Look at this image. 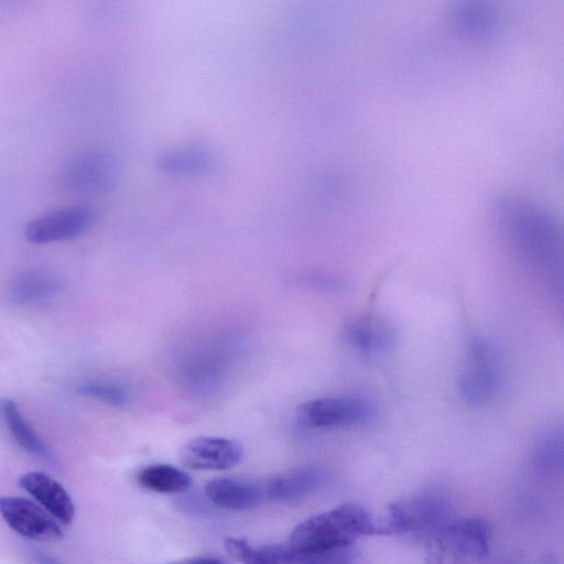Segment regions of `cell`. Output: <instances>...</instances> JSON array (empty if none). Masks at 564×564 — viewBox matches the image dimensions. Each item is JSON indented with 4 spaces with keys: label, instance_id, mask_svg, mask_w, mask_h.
<instances>
[{
    "label": "cell",
    "instance_id": "cell-1",
    "mask_svg": "<svg viewBox=\"0 0 564 564\" xmlns=\"http://www.w3.org/2000/svg\"><path fill=\"white\" fill-rule=\"evenodd\" d=\"M494 217L511 248L550 294L563 299V231L544 206L507 194L494 203Z\"/></svg>",
    "mask_w": 564,
    "mask_h": 564
},
{
    "label": "cell",
    "instance_id": "cell-2",
    "mask_svg": "<svg viewBox=\"0 0 564 564\" xmlns=\"http://www.w3.org/2000/svg\"><path fill=\"white\" fill-rule=\"evenodd\" d=\"M378 533L370 511L357 502L339 505L297 524L289 544L302 552L318 553L354 546L364 536Z\"/></svg>",
    "mask_w": 564,
    "mask_h": 564
},
{
    "label": "cell",
    "instance_id": "cell-3",
    "mask_svg": "<svg viewBox=\"0 0 564 564\" xmlns=\"http://www.w3.org/2000/svg\"><path fill=\"white\" fill-rule=\"evenodd\" d=\"M454 519L448 499L438 491H423L389 506L378 533L425 543Z\"/></svg>",
    "mask_w": 564,
    "mask_h": 564
},
{
    "label": "cell",
    "instance_id": "cell-4",
    "mask_svg": "<svg viewBox=\"0 0 564 564\" xmlns=\"http://www.w3.org/2000/svg\"><path fill=\"white\" fill-rule=\"evenodd\" d=\"M425 544L426 564L478 562L489 553L490 528L481 518H454Z\"/></svg>",
    "mask_w": 564,
    "mask_h": 564
},
{
    "label": "cell",
    "instance_id": "cell-5",
    "mask_svg": "<svg viewBox=\"0 0 564 564\" xmlns=\"http://www.w3.org/2000/svg\"><path fill=\"white\" fill-rule=\"evenodd\" d=\"M501 366L492 345L481 336H471L466 346L458 391L469 404L481 405L495 398L501 386Z\"/></svg>",
    "mask_w": 564,
    "mask_h": 564
},
{
    "label": "cell",
    "instance_id": "cell-6",
    "mask_svg": "<svg viewBox=\"0 0 564 564\" xmlns=\"http://www.w3.org/2000/svg\"><path fill=\"white\" fill-rule=\"evenodd\" d=\"M227 552L242 564H355L357 552L354 546L310 553L290 544H253L243 539L225 540Z\"/></svg>",
    "mask_w": 564,
    "mask_h": 564
},
{
    "label": "cell",
    "instance_id": "cell-7",
    "mask_svg": "<svg viewBox=\"0 0 564 564\" xmlns=\"http://www.w3.org/2000/svg\"><path fill=\"white\" fill-rule=\"evenodd\" d=\"M375 405L359 397L317 398L300 404L295 417L307 429H338L362 425L376 416Z\"/></svg>",
    "mask_w": 564,
    "mask_h": 564
},
{
    "label": "cell",
    "instance_id": "cell-8",
    "mask_svg": "<svg viewBox=\"0 0 564 564\" xmlns=\"http://www.w3.org/2000/svg\"><path fill=\"white\" fill-rule=\"evenodd\" d=\"M0 514L13 531L30 540L50 542L63 536L59 524L29 499L1 496Z\"/></svg>",
    "mask_w": 564,
    "mask_h": 564
},
{
    "label": "cell",
    "instance_id": "cell-9",
    "mask_svg": "<svg viewBox=\"0 0 564 564\" xmlns=\"http://www.w3.org/2000/svg\"><path fill=\"white\" fill-rule=\"evenodd\" d=\"M90 208L75 205L45 213L31 220L24 230L25 238L36 245L75 238L91 225Z\"/></svg>",
    "mask_w": 564,
    "mask_h": 564
},
{
    "label": "cell",
    "instance_id": "cell-10",
    "mask_svg": "<svg viewBox=\"0 0 564 564\" xmlns=\"http://www.w3.org/2000/svg\"><path fill=\"white\" fill-rule=\"evenodd\" d=\"M242 447L232 440L199 436L188 441L180 449L183 465L197 470H225L242 458Z\"/></svg>",
    "mask_w": 564,
    "mask_h": 564
},
{
    "label": "cell",
    "instance_id": "cell-11",
    "mask_svg": "<svg viewBox=\"0 0 564 564\" xmlns=\"http://www.w3.org/2000/svg\"><path fill=\"white\" fill-rule=\"evenodd\" d=\"M19 485L61 523H72L75 514L74 503L57 480L42 471H29L19 478Z\"/></svg>",
    "mask_w": 564,
    "mask_h": 564
},
{
    "label": "cell",
    "instance_id": "cell-12",
    "mask_svg": "<svg viewBox=\"0 0 564 564\" xmlns=\"http://www.w3.org/2000/svg\"><path fill=\"white\" fill-rule=\"evenodd\" d=\"M348 344L365 355H381L390 350L397 339L394 327L376 316H359L348 322L344 329Z\"/></svg>",
    "mask_w": 564,
    "mask_h": 564
},
{
    "label": "cell",
    "instance_id": "cell-13",
    "mask_svg": "<svg viewBox=\"0 0 564 564\" xmlns=\"http://www.w3.org/2000/svg\"><path fill=\"white\" fill-rule=\"evenodd\" d=\"M326 475L316 467H303L269 479L263 487L264 497L278 502H297L317 491Z\"/></svg>",
    "mask_w": 564,
    "mask_h": 564
},
{
    "label": "cell",
    "instance_id": "cell-14",
    "mask_svg": "<svg viewBox=\"0 0 564 564\" xmlns=\"http://www.w3.org/2000/svg\"><path fill=\"white\" fill-rule=\"evenodd\" d=\"M110 164L99 153L86 152L73 155L61 167L63 185L78 191L96 189L108 183Z\"/></svg>",
    "mask_w": 564,
    "mask_h": 564
},
{
    "label": "cell",
    "instance_id": "cell-15",
    "mask_svg": "<svg viewBox=\"0 0 564 564\" xmlns=\"http://www.w3.org/2000/svg\"><path fill=\"white\" fill-rule=\"evenodd\" d=\"M58 279L43 270H25L12 276L4 289L6 301L15 306L39 303L58 293Z\"/></svg>",
    "mask_w": 564,
    "mask_h": 564
},
{
    "label": "cell",
    "instance_id": "cell-16",
    "mask_svg": "<svg viewBox=\"0 0 564 564\" xmlns=\"http://www.w3.org/2000/svg\"><path fill=\"white\" fill-rule=\"evenodd\" d=\"M208 500L226 510H249L264 498L262 485L230 478H214L205 486Z\"/></svg>",
    "mask_w": 564,
    "mask_h": 564
},
{
    "label": "cell",
    "instance_id": "cell-17",
    "mask_svg": "<svg viewBox=\"0 0 564 564\" xmlns=\"http://www.w3.org/2000/svg\"><path fill=\"white\" fill-rule=\"evenodd\" d=\"M0 416L15 442L29 454L52 462V454L15 402L8 398L0 399Z\"/></svg>",
    "mask_w": 564,
    "mask_h": 564
},
{
    "label": "cell",
    "instance_id": "cell-18",
    "mask_svg": "<svg viewBox=\"0 0 564 564\" xmlns=\"http://www.w3.org/2000/svg\"><path fill=\"white\" fill-rule=\"evenodd\" d=\"M137 479L143 488L161 494L183 492L192 485V478L187 473L166 464L142 468Z\"/></svg>",
    "mask_w": 564,
    "mask_h": 564
},
{
    "label": "cell",
    "instance_id": "cell-19",
    "mask_svg": "<svg viewBox=\"0 0 564 564\" xmlns=\"http://www.w3.org/2000/svg\"><path fill=\"white\" fill-rule=\"evenodd\" d=\"M535 460L542 466L561 464L563 456V430L553 426L545 431L535 447Z\"/></svg>",
    "mask_w": 564,
    "mask_h": 564
},
{
    "label": "cell",
    "instance_id": "cell-20",
    "mask_svg": "<svg viewBox=\"0 0 564 564\" xmlns=\"http://www.w3.org/2000/svg\"><path fill=\"white\" fill-rule=\"evenodd\" d=\"M80 393L120 408L128 401L127 391L116 383L87 382L79 387Z\"/></svg>",
    "mask_w": 564,
    "mask_h": 564
},
{
    "label": "cell",
    "instance_id": "cell-21",
    "mask_svg": "<svg viewBox=\"0 0 564 564\" xmlns=\"http://www.w3.org/2000/svg\"><path fill=\"white\" fill-rule=\"evenodd\" d=\"M170 564H225V563L218 558L199 556V557H192V558L173 562Z\"/></svg>",
    "mask_w": 564,
    "mask_h": 564
},
{
    "label": "cell",
    "instance_id": "cell-22",
    "mask_svg": "<svg viewBox=\"0 0 564 564\" xmlns=\"http://www.w3.org/2000/svg\"><path fill=\"white\" fill-rule=\"evenodd\" d=\"M32 556L37 564H61L56 558L39 549L32 550Z\"/></svg>",
    "mask_w": 564,
    "mask_h": 564
}]
</instances>
